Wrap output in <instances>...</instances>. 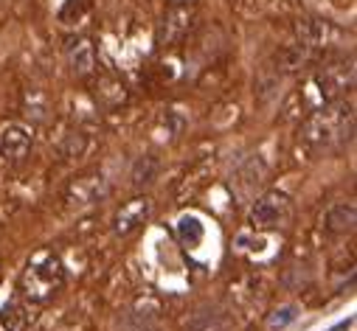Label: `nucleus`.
I'll return each instance as SVG.
<instances>
[{
	"label": "nucleus",
	"mask_w": 357,
	"mask_h": 331,
	"mask_svg": "<svg viewBox=\"0 0 357 331\" xmlns=\"http://www.w3.org/2000/svg\"><path fill=\"white\" fill-rule=\"evenodd\" d=\"M351 135H354V110L349 102L340 99L321 104L301 124V143L312 154L337 152L346 143H351Z\"/></svg>",
	"instance_id": "f257e3e1"
},
{
	"label": "nucleus",
	"mask_w": 357,
	"mask_h": 331,
	"mask_svg": "<svg viewBox=\"0 0 357 331\" xmlns=\"http://www.w3.org/2000/svg\"><path fill=\"white\" fill-rule=\"evenodd\" d=\"M65 286V261L54 250H40L31 256L20 275V289L37 303L54 300Z\"/></svg>",
	"instance_id": "f03ea898"
},
{
	"label": "nucleus",
	"mask_w": 357,
	"mask_h": 331,
	"mask_svg": "<svg viewBox=\"0 0 357 331\" xmlns=\"http://www.w3.org/2000/svg\"><path fill=\"white\" fill-rule=\"evenodd\" d=\"M290 213H293V202L287 194L282 191H271L259 197L250 211H248V225L253 230H276V227H284L290 222Z\"/></svg>",
	"instance_id": "7ed1b4c3"
},
{
	"label": "nucleus",
	"mask_w": 357,
	"mask_h": 331,
	"mask_svg": "<svg viewBox=\"0 0 357 331\" xmlns=\"http://www.w3.org/2000/svg\"><path fill=\"white\" fill-rule=\"evenodd\" d=\"M351 85H354L351 62H332L312 76V88L318 90V104L337 102L346 90H351Z\"/></svg>",
	"instance_id": "20e7f679"
},
{
	"label": "nucleus",
	"mask_w": 357,
	"mask_h": 331,
	"mask_svg": "<svg viewBox=\"0 0 357 331\" xmlns=\"http://www.w3.org/2000/svg\"><path fill=\"white\" fill-rule=\"evenodd\" d=\"M34 146V129L23 121H9L0 127V163H23Z\"/></svg>",
	"instance_id": "39448f33"
},
{
	"label": "nucleus",
	"mask_w": 357,
	"mask_h": 331,
	"mask_svg": "<svg viewBox=\"0 0 357 331\" xmlns=\"http://www.w3.org/2000/svg\"><path fill=\"white\" fill-rule=\"evenodd\" d=\"M107 194H110V186H107V180L102 175H82L68 186L65 202H68V208L82 211V208L99 205L102 200H107Z\"/></svg>",
	"instance_id": "423d86ee"
},
{
	"label": "nucleus",
	"mask_w": 357,
	"mask_h": 331,
	"mask_svg": "<svg viewBox=\"0 0 357 331\" xmlns=\"http://www.w3.org/2000/svg\"><path fill=\"white\" fill-rule=\"evenodd\" d=\"M149 216H152V200H149V197H135V200L124 202V205L116 211V216H113V230H116V236L127 239V236H132L135 230H141V227L149 222Z\"/></svg>",
	"instance_id": "0eeeda50"
},
{
	"label": "nucleus",
	"mask_w": 357,
	"mask_h": 331,
	"mask_svg": "<svg viewBox=\"0 0 357 331\" xmlns=\"http://www.w3.org/2000/svg\"><path fill=\"white\" fill-rule=\"evenodd\" d=\"M231 328L234 320L220 303H203L183 320V331H231Z\"/></svg>",
	"instance_id": "6e6552de"
},
{
	"label": "nucleus",
	"mask_w": 357,
	"mask_h": 331,
	"mask_svg": "<svg viewBox=\"0 0 357 331\" xmlns=\"http://www.w3.org/2000/svg\"><path fill=\"white\" fill-rule=\"evenodd\" d=\"M267 180V163L259 154H250L236 172V194L239 197H253Z\"/></svg>",
	"instance_id": "1a4fd4ad"
},
{
	"label": "nucleus",
	"mask_w": 357,
	"mask_h": 331,
	"mask_svg": "<svg viewBox=\"0 0 357 331\" xmlns=\"http://www.w3.org/2000/svg\"><path fill=\"white\" fill-rule=\"evenodd\" d=\"M68 65H70V70L76 76H91L93 73V67H96V51L91 45V40L79 37V40H70L68 42Z\"/></svg>",
	"instance_id": "9d476101"
},
{
	"label": "nucleus",
	"mask_w": 357,
	"mask_h": 331,
	"mask_svg": "<svg viewBox=\"0 0 357 331\" xmlns=\"http://www.w3.org/2000/svg\"><path fill=\"white\" fill-rule=\"evenodd\" d=\"M357 225V208L351 202H335L329 211H326V230L335 233V236H346L351 233Z\"/></svg>",
	"instance_id": "9b49d317"
},
{
	"label": "nucleus",
	"mask_w": 357,
	"mask_h": 331,
	"mask_svg": "<svg viewBox=\"0 0 357 331\" xmlns=\"http://www.w3.org/2000/svg\"><path fill=\"white\" fill-rule=\"evenodd\" d=\"M158 175H160V160L155 154H141L130 169V180L135 188H149L158 180Z\"/></svg>",
	"instance_id": "f8f14e48"
},
{
	"label": "nucleus",
	"mask_w": 357,
	"mask_h": 331,
	"mask_svg": "<svg viewBox=\"0 0 357 331\" xmlns=\"http://www.w3.org/2000/svg\"><path fill=\"white\" fill-rule=\"evenodd\" d=\"M29 323H31V314L20 300H9L0 309V331H26Z\"/></svg>",
	"instance_id": "ddd939ff"
},
{
	"label": "nucleus",
	"mask_w": 357,
	"mask_h": 331,
	"mask_svg": "<svg viewBox=\"0 0 357 331\" xmlns=\"http://www.w3.org/2000/svg\"><path fill=\"white\" fill-rule=\"evenodd\" d=\"M189 17H192V12L186 9V6H177V9H172L169 15H166V20H163V31H160V40H166V42H174L177 37H181L189 26Z\"/></svg>",
	"instance_id": "4468645a"
},
{
	"label": "nucleus",
	"mask_w": 357,
	"mask_h": 331,
	"mask_svg": "<svg viewBox=\"0 0 357 331\" xmlns=\"http://www.w3.org/2000/svg\"><path fill=\"white\" fill-rule=\"evenodd\" d=\"M206 236V225L197 216H183L177 222V239H181L186 247H197Z\"/></svg>",
	"instance_id": "2eb2a0df"
},
{
	"label": "nucleus",
	"mask_w": 357,
	"mask_h": 331,
	"mask_svg": "<svg viewBox=\"0 0 357 331\" xmlns=\"http://www.w3.org/2000/svg\"><path fill=\"white\" fill-rule=\"evenodd\" d=\"M296 320H298V306H282L273 314H267V331H284Z\"/></svg>",
	"instance_id": "dca6fc26"
},
{
	"label": "nucleus",
	"mask_w": 357,
	"mask_h": 331,
	"mask_svg": "<svg viewBox=\"0 0 357 331\" xmlns=\"http://www.w3.org/2000/svg\"><path fill=\"white\" fill-rule=\"evenodd\" d=\"M84 146H87V138H84L82 132H70V135L65 138V143H62V154H65V157H79V154L84 152Z\"/></svg>",
	"instance_id": "f3484780"
},
{
	"label": "nucleus",
	"mask_w": 357,
	"mask_h": 331,
	"mask_svg": "<svg viewBox=\"0 0 357 331\" xmlns=\"http://www.w3.org/2000/svg\"><path fill=\"white\" fill-rule=\"evenodd\" d=\"M349 325H351V317H349V320H343V323H337V325H335V328H332V331H346V328H349Z\"/></svg>",
	"instance_id": "a211bd4d"
},
{
	"label": "nucleus",
	"mask_w": 357,
	"mask_h": 331,
	"mask_svg": "<svg viewBox=\"0 0 357 331\" xmlns=\"http://www.w3.org/2000/svg\"><path fill=\"white\" fill-rule=\"evenodd\" d=\"M135 331H158V328H155V325H146V323H144V325H138Z\"/></svg>",
	"instance_id": "6ab92c4d"
}]
</instances>
